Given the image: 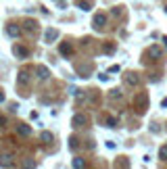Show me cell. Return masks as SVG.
Returning <instances> with one entry per match:
<instances>
[{"label":"cell","mask_w":167,"mask_h":169,"mask_svg":"<svg viewBox=\"0 0 167 169\" xmlns=\"http://www.w3.org/2000/svg\"><path fill=\"white\" fill-rule=\"evenodd\" d=\"M23 25H25V32L27 34H36V29H38V23L36 21H25Z\"/></svg>","instance_id":"obj_5"},{"label":"cell","mask_w":167,"mask_h":169,"mask_svg":"<svg viewBox=\"0 0 167 169\" xmlns=\"http://www.w3.org/2000/svg\"><path fill=\"white\" fill-rule=\"evenodd\" d=\"M71 123H73V127H80L82 123H86V117H84V115H75V117H73V121H71Z\"/></svg>","instance_id":"obj_9"},{"label":"cell","mask_w":167,"mask_h":169,"mask_svg":"<svg viewBox=\"0 0 167 169\" xmlns=\"http://www.w3.org/2000/svg\"><path fill=\"white\" fill-rule=\"evenodd\" d=\"M29 82V77H27V73H25V71H21V73H19V84L21 86H25Z\"/></svg>","instance_id":"obj_12"},{"label":"cell","mask_w":167,"mask_h":169,"mask_svg":"<svg viewBox=\"0 0 167 169\" xmlns=\"http://www.w3.org/2000/svg\"><path fill=\"white\" fill-rule=\"evenodd\" d=\"M109 71H111V73H119V65H113Z\"/></svg>","instance_id":"obj_20"},{"label":"cell","mask_w":167,"mask_h":169,"mask_svg":"<svg viewBox=\"0 0 167 169\" xmlns=\"http://www.w3.org/2000/svg\"><path fill=\"white\" fill-rule=\"evenodd\" d=\"M125 84H128V86H138V84H140L138 73H125Z\"/></svg>","instance_id":"obj_1"},{"label":"cell","mask_w":167,"mask_h":169,"mask_svg":"<svg viewBox=\"0 0 167 169\" xmlns=\"http://www.w3.org/2000/svg\"><path fill=\"white\" fill-rule=\"evenodd\" d=\"M6 34H9L11 38H17V36L21 34V29L15 25V23H9V25H6Z\"/></svg>","instance_id":"obj_2"},{"label":"cell","mask_w":167,"mask_h":169,"mask_svg":"<svg viewBox=\"0 0 167 169\" xmlns=\"http://www.w3.org/2000/svg\"><path fill=\"white\" fill-rule=\"evenodd\" d=\"M138 107H140V111H144V107H146V94L138 96Z\"/></svg>","instance_id":"obj_10"},{"label":"cell","mask_w":167,"mask_h":169,"mask_svg":"<svg viewBox=\"0 0 167 169\" xmlns=\"http://www.w3.org/2000/svg\"><path fill=\"white\" fill-rule=\"evenodd\" d=\"M165 11H167V6H165Z\"/></svg>","instance_id":"obj_25"},{"label":"cell","mask_w":167,"mask_h":169,"mask_svg":"<svg viewBox=\"0 0 167 169\" xmlns=\"http://www.w3.org/2000/svg\"><path fill=\"white\" fill-rule=\"evenodd\" d=\"M59 38V32L57 29H48V32H46V42H54Z\"/></svg>","instance_id":"obj_8"},{"label":"cell","mask_w":167,"mask_h":169,"mask_svg":"<svg viewBox=\"0 0 167 169\" xmlns=\"http://www.w3.org/2000/svg\"><path fill=\"white\" fill-rule=\"evenodd\" d=\"M105 23H107V17L105 15H96V17H94V27H96V29L105 27Z\"/></svg>","instance_id":"obj_3"},{"label":"cell","mask_w":167,"mask_h":169,"mask_svg":"<svg viewBox=\"0 0 167 169\" xmlns=\"http://www.w3.org/2000/svg\"><path fill=\"white\" fill-rule=\"evenodd\" d=\"M73 167H84V161H82V159H75V161H73Z\"/></svg>","instance_id":"obj_19"},{"label":"cell","mask_w":167,"mask_h":169,"mask_svg":"<svg viewBox=\"0 0 167 169\" xmlns=\"http://www.w3.org/2000/svg\"><path fill=\"white\" fill-rule=\"evenodd\" d=\"M48 75H50L48 69H46L44 65H40V67H38V77H40V79H48Z\"/></svg>","instance_id":"obj_7"},{"label":"cell","mask_w":167,"mask_h":169,"mask_svg":"<svg viewBox=\"0 0 167 169\" xmlns=\"http://www.w3.org/2000/svg\"><path fill=\"white\" fill-rule=\"evenodd\" d=\"M2 100H4V94H2V92H0V102H2Z\"/></svg>","instance_id":"obj_23"},{"label":"cell","mask_w":167,"mask_h":169,"mask_svg":"<svg viewBox=\"0 0 167 169\" xmlns=\"http://www.w3.org/2000/svg\"><path fill=\"white\" fill-rule=\"evenodd\" d=\"M161 107H163V109H167V98H163V100H161Z\"/></svg>","instance_id":"obj_22"},{"label":"cell","mask_w":167,"mask_h":169,"mask_svg":"<svg viewBox=\"0 0 167 169\" xmlns=\"http://www.w3.org/2000/svg\"><path fill=\"white\" fill-rule=\"evenodd\" d=\"M111 96H113V98H121V92H119V90H113Z\"/></svg>","instance_id":"obj_18"},{"label":"cell","mask_w":167,"mask_h":169,"mask_svg":"<svg viewBox=\"0 0 167 169\" xmlns=\"http://www.w3.org/2000/svg\"><path fill=\"white\" fill-rule=\"evenodd\" d=\"M13 165V155H2L0 157V167H11Z\"/></svg>","instance_id":"obj_4"},{"label":"cell","mask_w":167,"mask_h":169,"mask_svg":"<svg viewBox=\"0 0 167 169\" xmlns=\"http://www.w3.org/2000/svg\"><path fill=\"white\" fill-rule=\"evenodd\" d=\"M15 54H19V57H27V50L23 46H15Z\"/></svg>","instance_id":"obj_13"},{"label":"cell","mask_w":167,"mask_h":169,"mask_svg":"<svg viewBox=\"0 0 167 169\" xmlns=\"http://www.w3.org/2000/svg\"><path fill=\"white\" fill-rule=\"evenodd\" d=\"M151 57L161 59V48H159V46H151Z\"/></svg>","instance_id":"obj_11"},{"label":"cell","mask_w":167,"mask_h":169,"mask_svg":"<svg viewBox=\"0 0 167 169\" xmlns=\"http://www.w3.org/2000/svg\"><path fill=\"white\" fill-rule=\"evenodd\" d=\"M42 140H44V142H52V134L44 132V134H42Z\"/></svg>","instance_id":"obj_15"},{"label":"cell","mask_w":167,"mask_h":169,"mask_svg":"<svg viewBox=\"0 0 167 169\" xmlns=\"http://www.w3.org/2000/svg\"><path fill=\"white\" fill-rule=\"evenodd\" d=\"M80 9H82V11H90V2H84V0H82V2H80Z\"/></svg>","instance_id":"obj_16"},{"label":"cell","mask_w":167,"mask_h":169,"mask_svg":"<svg viewBox=\"0 0 167 169\" xmlns=\"http://www.w3.org/2000/svg\"><path fill=\"white\" fill-rule=\"evenodd\" d=\"M69 52H71V46L69 44H63L61 46V54H69Z\"/></svg>","instance_id":"obj_14"},{"label":"cell","mask_w":167,"mask_h":169,"mask_svg":"<svg viewBox=\"0 0 167 169\" xmlns=\"http://www.w3.org/2000/svg\"><path fill=\"white\" fill-rule=\"evenodd\" d=\"M107 123H109V127H115V123H117V121H115V119L111 117V119H109V121H107Z\"/></svg>","instance_id":"obj_21"},{"label":"cell","mask_w":167,"mask_h":169,"mask_svg":"<svg viewBox=\"0 0 167 169\" xmlns=\"http://www.w3.org/2000/svg\"><path fill=\"white\" fill-rule=\"evenodd\" d=\"M17 132H19L21 136H29V134H32V127H27L25 123H19V125H17Z\"/></svg>","instance_id":"obj_6"},{"label":"cell","mask_w":167,"mask_h":169,"mask_svg":"<svg viewBox=\"0 0 167 169\" xmlns=\"http://www.w3.org/2000/svg\"><path fill=\"white\" fill-rule=\"evenodd\" d=\"M159 157H161V159H167V146H163V148L159 150Z\"/></svg>","instance_id":"obj_17"},{"label":"cell","mask_w":167,"mask_h":169,"mask_svg":"<svg viewBox=\"0 0 167 169\" xmlns=\"http://www.w3.org/2000/svg\"><path fill=\"white\" fill-rule=\"evenodd\" d=\"M165 44H167V38H165Z\"/></svg>","instance_id":"obj_24"}]
</instances>
